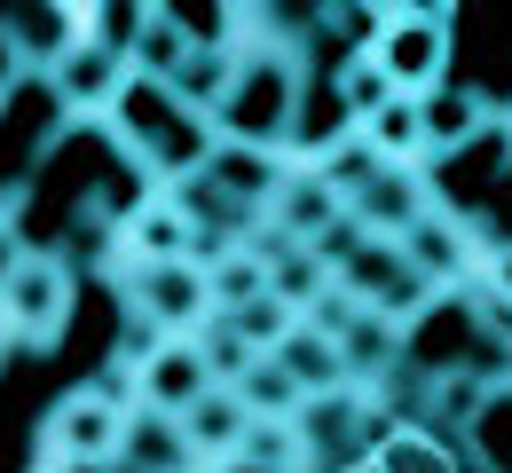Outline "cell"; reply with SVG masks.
<instances>
[{
	"mask_svg": "<svg viewBox=\"0 0 512 473\" xmlns=\"http://www.w3.org/2000/svg\"><path fill=\"white\" fill-rule=\"evenodd\" d=\"M71 269L56 261V253H24L16 261V276L0 284V332L8 339H24V347H56L64 339V324H71Z\"/></svg>",
	"mask_w": 512,
	"mask_h": 473,
	"instance_id": "5b68a950",
	"label": "cell"
},
{
	"mask_svg": "<svg viewBox=\"0 0 512 473\" xmlns=\"http://www.w3.org/2000/svg\"><path fill=\"white\" fill-rule=\"evenodd\" d=\"M205 387H213V371H205L197 339H158V347L134 363V403L158 410V418H182Z\"/></svg>",
	"mask_w": 512,
	"mask_h": 473,
	"instance_id": "ba28073f",
	"label": "cell"
},
{
	"mask_svg": "<svg viewBox=\"0 0 512 473\" xmlns=\"http://www.w3.org/2000/svg\"><path fill=\"white\" fill-rule=\"evenodd\" d=\"M237 403L253 410V418H300V387H292V371L276 363V355H253V371L237 379Z\"/></svg>",
	"mask_w": 512,
	"mask_h": 473,
	"instance_id": "ac0fdd59",
	"label": "cell"
},
{
	"mask_svg": "<svg viewBox=\"0 0 512 473\" xmlns=\"http://www.w3.org/2000/svg\"><path fill=\"white\" fill-rule=\"evenodd\" d=\"M127 261H190V245H197V229H190V213L174 198H150L142 213H127Z\"/></svg>",
	"mask_w": 512,
	"mask_h": 473,
	"instance_id": "5bb4252c",
	"label": "cell"
},
{
	"mask_svg": "<svg viewBox=\"0 0 512 473\" xmlns=\"http://www.w3.org/2000/svg\"><path fill=\"white\" fill-rule=\"evenodd\" d=\"M465 434H473V450H481V466H489V473H512V387H481Z\"/></svg>",
	"mask_w": 512,
	"mask_h": 473,
	"instance_id": "e0dca14e",
	"label": "cell"
},
{
	"mask_svg": "<svg viewBox=\"0 0 512 473\" xmlns=\"http://www.w3.org/2000/svg\"><path fill=\"white\" fill-rule=\"evenodd\" d=\"M111 135H119V150H127V166L158 174V182L174 190V182H190L197 166H205L213 119L190 111V103H174L158 79H127V95L111 103Z\"/></svg>",
	"mask_w": 512,
	"mask_h": 473,
	"instance_id": "7a4b0ae2",
	"label": "cell"
},
{
	"mask_svg": "<svg viewBox=\"0 0 512 473\" xmlns=\"http://www.w3.org/2000/svg\"><path fill=\"white\" fill-rule=\"evenodd\" d=\"M56 473H119V466H56Z\"/></svg>",
	"mask_w": 512,
	"mask_h": 473,
	"instance_id": "44dd1931",
	"label": "cell"
},
{
	"mask_svg": "<svg viewBox=\"0 0 512 473\" xmlns=\"http://www.w3.org/2000/svg\"><path fill=\"white\" fill-rule=\"evenodd\" d=\"M111 466H127V473H197V458H190V442H182L174 418L134 403L127 426H119V458H111Z\"/></svg>",
	"mask_w": 512,
	"mask_h": 473,
	"instance_id": "4fadbf2b",
	"label": "cell"
},
{
	"mask_svg": "<svg viewBox=\"0 0 512 473\" xmlns=\"http://www.w3.org/2000/svg\"><path fill=\"white\" fill-rule=\"evenodd\" d=\"M229 324H237V332L253 339V355H268V347H276V339L292 332V324H300V308H284V300H276V292H268V300H253V308H237V316H229Z\"/></svg>",
	"mask_w": 512,
	"mask_h": 473,
	"instance_id": "d6986e66",
	"label": "cell"
},
{
	"mask_svg": "<svg viewBox=\"0 0 512 473\" xmlns=\"http://www.w3.org/2000/svg\"><path fill=\"white\" fill-rule=\"evenodd\" d=\"M268 355H276V363L292 371V387H300V395H339V387H347V371H339V347H331V339H323L308 316H300L292 332L276 339Z\"/></svg>",
	"mask_w": 512,
	"mask_h": 473,
	"instance_id": "9a60e30c",
	"label": "cell"
},
{
	"mask_svg": "<svg viewBox=\"0 0 512 473\" xmlns=\"http://www.w3.org/2000/svg\"><path fill=\"white\" fill-rule=\"evenodd\" d=\"M127 79H134V56H127V48H111L103 32H79V48L48 71L56 103L79 111V119H111V103L127 95Z\"/></svg>",
	"mask_w": 512,
	"mask_h": 473,
	"instance_id": "8992f818",
	"label": "cell"
},
{
	"mask_svg": "<svg viewBox=\"0 0 512 473\" xmlns=\"http://www.w3.org/2000/svg\"><path fill=\"white\" fill-rule=\"evenodd\" d=\"M371 466H379V473H457V458L442 450V434H426V426H394V418H386L379 442H371Z\"/></svg>",
	"mask_w": 512,
	"mask_h": 473,
	"instance_id": "2e32d148",
	"label": "cell"
},
{
	"mask_svg": "<svg viewBox=\"0 0 512 473\" xmlns=\"http://www.w3.org/2000/svg\"><path fill=\"white\" fill-rule=\"evenodd\" d=\"M449 32L457 8H371V64L394 95H434L449 79Z\"/></svg>",
	"mask_w": 512,
	"mask_h": 473,
	"instance_id": "3957f363",
	"label": "cell"
},
{
	"mask_svg": "<svg viewBox=\"0 0 512 473\" xmlns=\"http://www.w3.org/2000/svg\"><path fill=\"white\" fill-rule=\"evenodd\" d=\"M119 292H127V316H142L158 339H190L213 308H205V269L197 261H119Z\"/></svg>",
	"mask_w": 512,
	"mask_h": 473,
	"instance_id": "277c9868",
	"label": "cell"
},
{
	"mask_svg": "<svg viewBox=\"0 0 512 473\" xmlns=\"http://www.w3.org/2000/svg\"><path fill=\"white\" fill-rule=\"evenodd\" d=\"M339 221H347V205H339V190L323 182L316 166H284V182L268 198V229L292 237V245H316L323 229H339Z\"/></svg>",
	"mask_w": 512,
	"mask_h": 473,
	"instance_id": "30bf717a",
	"label": "cell"
},
{
	"mask_svg": "<svg viewBox=\"0 0 512 473\" xmlns=\"http://www.w3.org/2000/svg\"><path fill=\"white\" fill-rule=\"evenodd\" d=\"M418 127H426V158L442 150V158H457L465 142H481L489 127H497V111L473 95V87H434V95H418Z\"/></svg>",
	"mask_w": 512,
	"mask_h": 473,
	"instance_id": "8fae6325",
	"label": "cell"
},
{
	"mask_svg": "<svg viewBox=\"0 0 512 473\" xmlns=\"http://www.w3.org/2000/svg\"><path fill=\"white\" fill-rule=\"evenodd\" d=\"M24 253H32V245H24V229H16L8 213H0V284L16 276V261H24Z\"/></svg>",
	"mask_w": 512,
	"mask_h": 473,
	"instance_id": "ffe728a7",
	"label": "cell"
},
{
	"mask_svg": "<svg viewBox=\"0 0 512 473\" xmlns=\"http://www.w3.org/2000/svg\"><path fill=\"white\" fill-rule=\"evenodd\" d=\"M174 426H182L190 458L205 466V458H237V450H245V426H253V410L237 403V387H205V395H197V403L182 410Z\"/></svg>",
	"mask_w": 512,
	"mask_h": 473,
	"instance_id": "7c38bea8",
	"label": "cell"
},
{
	"mask_svg": "<svg viewBox=\"0 0 512 473\" xmlns=\"http://www.w3.org/2000/svg\"><path fill=\"white\" fill-rule=\"evenodd\" d=\"M87 32V8H0V48L16 71H56Z\"/></svg>",
	"mask_w": 512,
	"mask_h": 473,
	"instance_id": "9c48e42d",
	"label": "cell"
},
{
	"mask_svg": "<svg viewBox=\"0 0 512 473\" xmlns=\"http://www.w3.org/2000/svg\"><path fill=\"white\" fill-rule=\"evenodd\" d=\"M347 473H379V466H371V458H363V466H347Z\"/></svg>",
	"mask_w": 512,
	"mask_h": 473,
	"instance_id": "7402d4cb",
	"label": "cell"
},
{
	"mask_svg": "<svg viewBox=\"0 0 512 473\" xmlns=\"http://www.w3.org/2000/svg\"><path fill=\"white\" fill-rule=\"evenodd\" d=\"M300 95H308V48L268 40V8H253V40L237 48V71H229L221 103L205 111V119H213V142L276 150V158H284L292 119H300Z\"/></svg>",
	"mask_w": 512,
	"mask_h": 473,
	"instance_id": "6da1fadb",
	"label": "cell"
},
{
	"mask_svg": "<svg viewBox=\"0 0 512 473\" xmlns=\"http://www.w3.org/2000/svg\"><path fill=\"white\" fill-rule=\"evenodd\" d=\"M119 426H127V403H103L95 387H79L48 418V458L56 466H111L119 458Z\"/></svg>",
	"mask_w": 512,
	"mask_h": 473,
	"instance_id": "52a82bcc",
	"label": "cell"
}]
</instances>
